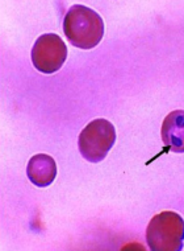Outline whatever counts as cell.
Here are the masks:
<instances>
[{
	"label": "cell",
	"mask_w": 184,
	"mask_h": 251,
	"mask_svg": "<svg viewBox=\"0 0 184 251\" xmlns=\"http://www.w3.org/2000/svg\"><path fill=\"white\" fill-rule=\"evenodd\" d=\"M63 32L74 47L92 49L103 39L104 22L94 9L75 4L64 15Z\"/></svg>",
	"instance_id": "6da1fadb"
},
{
	"label": "cell",
	"mask_w": 184,
	"mask_h": 251,
	"mask_svg": "<svg viewBox=\"0 0 184 251\" xmlns=\"http://www.w3.org/2000/svg\"><path fill=\"white\" fill-rule=\"evenodd\" d=\"M146 242L153 251H180L184 243V220L175 212H162L150 220Z\"/></svg>",
	"instance_id": "7a4b0ae2"
},
{
	"label": "cell",
	"mask_w": 184,
	"mask_h": 251,
	"mask_svg": "<svg viewBox=\"0 0 184 251\" xmlns=\"http://www.w3.org/2000/svg\"><path fill=\"white\" fill-rule=\"evenodd\" d=\"M116 142L115 126L107 119H95L83 128L78 146L87 161L99 163L105 159Z\"/></svg>",
	"instance_id": "3957f363"
},
{
	"label": "cell",
	"mask_w": 184,
	"mask_h": 251,
	"mask_svg": "<svg viewBox=\"0 0 184 251\" xmlns=\"http://www.w3.org/2000/svg\"><path fill=\"white\" fill-rule=\"evenodd\" d=\"M67 58V47L56 33L40 36L32 49V62L39 72L53 74L58 72Z\"/></svg>",
	"instance_id": "277c9868"
},
{
	"label": "cell",
	"mask_w": 184,
	"mask_h": 251,
	"mask_svg": "<svg viewBox=\"0 0 184 251\" xmlns=\"http://www.w3.org/2000/svg\"><path fill=\"white\" fill-rule=\"evenodd\" d=\"M161 135L167 151L184 153V110L171 111L164 118Z\"/></svg>",
	"instance_id": "5b68a950"
},
{
	"label": "cell",
	"mask_w": 184,
	"mask_h": 251,
	"mask_svg": "<svg viewBox=\"0 0 184 251\" xmlns=\"http://www.w3.org/2000/svg\"><path fill=\"white\" fill-rule=\"evenodd\" d=\"M26 175L30 181L39 188L49 186L57 177V164L52 156L39 153L30 157L26 165Z\"/></svg>",
	"instance_id": "8992f818"
}]
</instances>
